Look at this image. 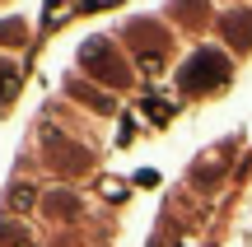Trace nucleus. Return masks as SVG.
Masks as SVG:
<instances>
[{"label":"nucleus","instance_id":"obj_1","mask_svg":"<svg viewBox=\"0 0 252 247\" xmlns=\"http://www.w3.org/2000/svg\"><path fill=\"white\" fill-rule=\"evenodd\" d=\"M224 80H229V56L215 52V47L191 52L187 65L178 70V89H182V93H215Z\"/></svg>","mask_w":252,"mask_h":247},{"label":"nucleus","instance_id":"obj_2","mask_svg":"<svg viewBox=\"0 0 252 247\" xmlns=\"http://www.w3.org/2000/svg\"><path fill=\"white\" fill-rule=\"evenodd\" d=\"M112 56H117V52H112L108 42H98V37H94V42H84V70H94L98 80H108L112 89H122L131 75H126V65H117Z\"/></svg>","mask_w":252,"mask_h":247},{"label":"nucleus","instance_id":"obj_3","mask_svg":"<svg viewBox=\"0 0 252 247\" xmlns=\"http://www.w3.org/2000/svg\"><path fill=\"white\" fill-rule=\"evenodd\" d=\"M220 28H224V37H229V47H252V9H234V14H224L220 19Z\"/></svg>","mask_w":252,"mask_h":247},{"label":"nucleus","instance_id":"obj_4","mask_svg":"<svg viewBox=\"0 0 252 247\" xmlns=\"http://www.w3.org/2000/svg\"><path fill=\"white\" fill-rule=\"evenodd\" d=\"M47 215H52V220H75V215H80V196L52 192V196H47Z\"/></svg>","mask_w":252,"mask_h":247},{"label":"nucleus","instance_id":"obj_5","mask_svg":"<svg viewBox=\"0 0 252 247\" xmlns=\"http://www.w3.org/2000/svg\"><path fill=\"white\" fill-rule=\"evenodd\" d=\"M173 14H182L187 28H201L206 24V0H173Z\"/></svg>","mask_w":252,"mask_h":247},{"label":"nucleus","instance_id":"obj_6","mask_svg":"<svg viewBox=\"0 0 252 247\" xmlns=\"http://www.w3.org/2000/svg\"><path fill=\"white\" fill-rule=\"evenodd\" d=\"M33 201H37V192H33V187H24V182H19V187H9V196H5V205H9L14 215L33 210Z\"/></svg>","mask_w":252,"mask_h":247},{"label":"nucleus","instance_id":"obj_7","mask_svg":"<svg viewBox=\"0 0 252 247\" xmlns=\"http://www.w3.org/2000/svg\"><path fill=\"white\" fill-rule=\"evenodd\" d=\"M75 93H80L84 103H89V108H103V112H112V98H103V93H94V89H84V84H70Z\"/></svg>","mask_w":252,"mask_h":247},{"label":"nucleus","instance_id":"obj_8","mask_svg":"<svg viewBox=\"0 0 252 247\" xmlns=\"http://www.w3.org/2000/svg\"><path fill=\"white\" fill-rule=\"evenodd\" d=\"M145 108H150V117H154V121H163V117L173 112V103H163V98H145Z\"/></svg>","mask_w":252,"mask_h":247},{"label":"nucleus","instance_id":"obj_9","mask_svg":"<svg viewBox=\"0 0 252 247\" xmlns=\"http://www.w3.org/2000/svg\"><path fill=\"white\" fill-rule=\"evenodd\" d=\"M24 37V24H0V42H19Z\"/></svg>","mask_w":252,"mask_h":247}]
</instances>
